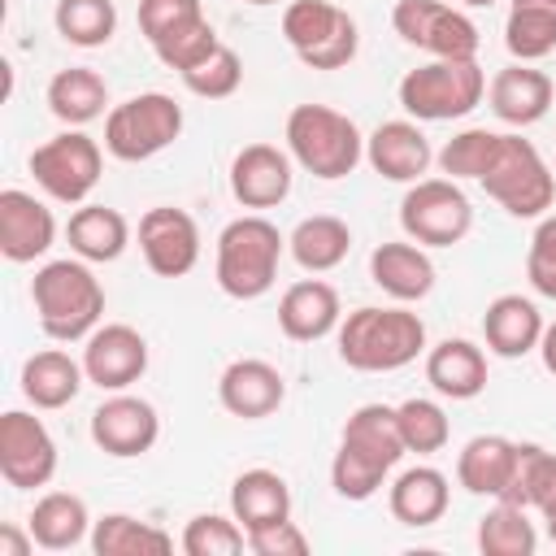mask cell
I'll list each match as a JSON object with an SVG mask.
<instances>
[{
	"label": "cell",
	"mask_w": 556,
	"mask_h": 556,
	"mask_svg": "<svg viewBox=\"0 0 556 556\" xmlns=\"http://www.w3.org/2000/svg\"><path fill=\"white\" fill-rule=\"evenodd\" d=\"M404 434H400V417L391 404H361L356 413H348L343 434H339V452L330 460V486L339 500H369L382 478L400 465L404 456Z\"/></svg>",
	"instance_id": "obj_1"
},
{
	"label": "cell",
	"mask_w": 556,
	"mask_h": 556,
	"mask_svg": "<svg viewBox=\"0 0 556 556\" xmlns=\"http://www.w3.org/2000/svg\"><path fill=\"white\" fill-rule=\"evenodd\" d=\"M426 352V321L408 308L365 304L339 321V361L361 374H391Z\"/></svg>",
	"instance_id": "obj_2"
},
{
	"label": "cell",
	"mask_w": 556,
	"mask_h": 556,
	"mask_svg": "<svg viewBox=\"0 0 556 556\" xmlns=\"http://www.w3.org/2000/svg\"><path fill=\"white\" fill-rule=\"evenodd\" d=\"M473 182H482V191L513 217H543L556 200V174L547 169L539 148L521 135L491 130L486 156H482Z\"/></svg>",
	"instance_id": "obj_3"
},
{
	"label": "cell",
	"mask_w": 556,
	"mask_h": 556,
	"mask_svg": "<svg viewBox=\"0 0 556 556\" xmlns=\"http://www.w3.org/2000/svg\"><path fill=\"white\" fill-rule=\"evenodd\" d=\"M30 300L39 313V326L56 343H78L87 339L100 317H104V287L87 269V261H48L30 278Z\"/></svg>",
	"instance_id": "obj_4"
},
{
	"label": "cell",
	"mask_w": 556,
	"mask_h": 556,
	"mask_svg": "<svg viewBox=\"0 0 556 556\" xmlns=\"http://www.w3.org/2000/svg\"><path fill=\"white\" fill-rule=\"evenodd\" d=\"M282 248L287 239L261 213L226 222L217 235V287L230 300H261L278 278Z\"/></svg>",
	"instance_id": "obj_5"
},
{
	"label": "cell",
	"mask_w": 556,
	"mask_h": 556,
	"mask_svg": "<svg viewBox=\"0 0 556 556\" xmlns=\"http://www.w3.org/2000/svg\"><path fill=\"white\" fill-rule=\"evenodd\" d=\"M287 152L300 169L330 182V178H348L361 165L365 139L348 113L330 104H295L287 113Z\"/></svg>",
	"instance_id": "obj_6"
},
{
	"label": "cell",
	"mask_w": 556,
	"mask_h": 556,
	"mask_svg": "<svg viewBox=\"0 0 556 556\" xmlns=\"http://www.w3.org/2000/svg\"><path fill=\"white\" fill-rule=\"evenodd\" d=\"M482 91H486V74L478 65V56H469V61L434 56L430 65H417L400 78V104L417 122L465 117L469 109L482 104Z\"/></svg>",
	"instance_id": "obj_7"
},
{
	"label": "cell",
	"mask_w": 556,
	"mask_h": 556,
	"mask_svg": "<svg viewBox=\"0 0 556 556\" xmlns=\"http://www.w3.org/2000/svg\"><path fill=\"white\" fill-rule=\"evenodd\" d=\"M182 135V109L165 91H139L109 109L104 117V148L117 161H148L165 152Z\"/></svg>",
	"instance_id": "obj_8"
},
{
	"label": "cell",
	"mask_w": 556,
	"mask_h": 556,
	"mask_svg": "<svg viewBox=\"0 0 556 556\" xmlns=\"http://www.w3.org/2000/svg\"><path fill=\"white\" fill-rule=\"evenodd\" d=\"M282 39L308 70H343L356 56V22L330 0H291L282 13Z\"/></svg>",
	"instance_id": "obj_9"
},
{
	"label": "cell",
	"mask_w": 556,
	"mask_h": 556,
	"mask_svg": "<svg viewBox=\"0 0 556 556\" xmlns=\"http://www.w3.org/2000/svg\"><path fill=\"white\" fill-rule=\"evenodd\" d=\"M400 226L421 248H452L473 226V204L456 178H417L400 200Z\"/></svg>",
	"instance_id": "obj_10"
},
{
	"label": "cell",
	"mask_w": 556,
	"mask_h": 556,
	"mask_svg": "<svg viewBox=\"0 0 556 556\" xmlns=\"http://www.w3.org/2000/svg\"><path fill=\"white\" fill-rule=\"evenodd\" d=\"M100 169H104V152L83 130H61L30 152V174L56 204H83L96 191Z\"/></svg>",
	"instance_id": "obj_11"
},
{
	"label": "cell",
	"mask_w": 556,
	"mask_h": 556,
	"mask_svg": "<svg viewBox=\"0 0 556 556\" xmlns=\"http://www.w3.org/2000/svg\"><path fill=\"white\" fill-rule=\"evenodd\" d=\"M391 26L404 43H413L430 56H447V61H469V56H478V43H482L478 26L443 0H395Z\"/></svg>",
	"instance_id": "obj_12"
},
{
	"label": "cell",
	"mask_w": 556,
	"mask_h": 556,
	"mask_svg": "<svg viewBox=\"0 0 556 556\" xmlns=\"http://www.w3.org/2000/svg\"><path fill=\"white\" fill-rule=\"evenodd\" d=\"M0 473L13 491L48 486L56 473V443L48 426L26 408H9L0 417Z\"/></svg>",
	"instance_id": "obj_13"
},
{
	"label": "cell",
	"mask_w": 556,
	"mask_h": 556,
	"mask_svg": "<svg viewBox=\"0 0 556 556\" xmlns=\"http://www.w3.org/2000/svg\"><path fill=\"white\" fill-rule=\"evenodd\" d=\"M139 252L156 278H182L200 261V226L187 208L156 204L139 217Z\"/></svg>",
	"instance_id": "obj_14"
},
{
	"label": "cell",
	"mask_w": 556,
	"mask_h": 556,
	"mask_svg": "<svg viewBox=\"0 0 556 556\" xmlns=\"http://www.w3.org/2000/svg\"><path fill=\"white\" fill-rule=\"evenodd\" d=\"M148 369V339L126 326V321H109L96 326L87 334L83 348V374L87 382H96L100 391H126L130 382H139Z\"/></svg>",
	"instance_id": "obj_15"
},
{
	"label": "cell",
	"mask_w": 556,
	"mask_h": 556,
	"mask_svg": "<svg viewBox=\"0 0 556 556\" xmlns=\"http://www.w3.org/2000/svg\"><path fill=\"white\" fill-rule=\"evenodd\" d=\"M156 434H161V417L139 395H109L91 413V439H96V447L109 452V456H117V460L152 452Z\"/></svg>",
	"instance_id": "obj_16"
},
{
	"label": "cell",
	"mask_w": 556,
	"mask_h": 556,
	"mask_svg": "<svg viewBox=\"0 0 556 556\" xmlns=\"http://www.w3.org/2000/svg\"><path fill=\"white\" fill-rule=\"evenodd\" d=\"M56 239V217L43 200H35L22 187H4L0 191V252L13 265H26L35 256H43Z\"/></svg>",
	"instance_id": "obj_17"
},
{
	"label": "cell",
	"mask_w": 556,
	"mask_h": 556,
	"mask_svg": "<svg viewBox=\"0 0 556 556\" xmlns=\"http://www.w3.org/2000/svg\"><path fill=\"white\" fill-rule=\"evenodd\" d=\"M287 395V382L282 374L261 361V356H243V361H230L217 378V400L230 417H243V421H261L269 413H278Z\"/></svg>",
	"instance_id": "obj_18"
},
{
	"label": "cell",
	"mask_w": 556,
	"mask_h": 556,
	"mask_svg": "<svg viewBox=\"0 0 556 556\" xmlns=\"http://www.w3.org/2000/svg\"><path fill=\"white\" fill-rule=\"evenodd\" d=\"M230 191L243 208H274L291 195V156L274 143H248L230 161Z\"/></svg>",
	"instance_id": "obj_19"
},
{
	"label": "cell",
	"mask_w": 556,
	"mask_h": 556,
	"mask_svg": "<svg viewBox=\"0 0 556 556\" xmlns=\"http://www.w3.org/2000/svg\"><path fill=\"white\" fill-rule=\"evenodd\" d=\"M339 321H343L339 291L330 282H321V278H300L278 300V326L295 343H317L330 330H339Z\"/></svg>",
	"instance_id": "obj_20"
},
{
	"label": "cell",
	"mask_w": 556,
	"mask_h": 556,
	"mask_svg": "<svg viewBox=\"0 0 556 556\" xmlns=\"http://www.w3.org/2000/svg\"><path fill=\"white\" fill-rule=\"evenodd\" d=\"M365 161L374 165V174H382L391 182H417L430 169L434 152L417 122H382L365 139Z\"/></svg>",
	"instance_id": "obj_21"
},
{
	"label": "cell",
	"mask_w": 556,
	"mask_h": 556,
	"mask_svg": "<svg viewBox=\"0 0 556 556\" xmlns=\"http://www.w3.org/2000/svg\"><path fill=\"white\" fill-rule=\"evenodd\" d=\"M369 278L400 304H413V300H426L430 287H434V261L426 256L421 243H378L374 256H369Z\"/></svg>",
	"instance_id": "obj_22"
},
{
	"label": "cell",
	"mask_w": 556,
	"mask_h": 556,
	"mask_svg": "<svg viewBox=\"0 0 556 556\" xmlns=\"http://www.w3.org/2000/svg\"><path fill=\"white\" fill-rule=\"evenodd\" d=\"M482 339L504 361H517V356L534 352L539 339H543V317H539L534 300H526V295H495L486 304V313H482Z\"/></svg>",
	"instance_id": "obj_23"
},
{
	"label": "cell",
	"mask_w": 556,
	"mask_h": 556,
	"mask_svg": "<svg viewBox=\"0 0 556 556\" xmlns=\"http://www.w3.org/2000/svg\"><path fill=\"white\" fill-rule=\"evenodd\" d=\"M513 469H517V443L504 434H473L456 456V482L469 495L500 500L513 482Z\"/></svg>",
	"instance_id": "obj_24"
},
{
	"label": "cell",
	"mask_w": 556,
	"mask_h": 556,
	"mask_svg": "<svg viewBox=\"0 0 556 556\" xmlns=\"http://www.w3.org/2000/svg\"><path fill=\"white\" fill-rule=\"evenodd\" d=\"M491 113L508 126H530L552 109V78L543 70H530L526 61L500 70L491 78Z\"/></svg>",
	"instance_id": "obj_25"
},
{
	"label": "cell",
	"mask_w": 556,
	"mask_h": 556,
	"mask_svg": "<svg viewBox=\"0 0 556 556\" xmlns=\"http://www.w3.org/2000/svg\"><path fill=\"white\" fill-rule=\"evenodd\" d=\"M426 382L447 400H473L486 391V356L469 339H443L426 352Z\"/></svg>",
	"instance_id": "obj_26"
},
{
	"label": "cell",
	"mask_w": 556,
	"mask_h": 556,
	"mask_svg": "<svg viewBox=\"0 0 556 556\" xmlns=\"http://www.w3.org/2000/svg\"><path fill=\"white\" fill-rule=\"evenodd\" d=\"M83 382H87L83 361H74V356L61 352V348H43V352L26 356V365H22V395H26L35 408H43V413L65 408V404L83 391Z\"/></svg>",
	"instance_id": "obj_27"
},
{
	"label": "cell",
	"mask_w": 556,
	"mask_h": 556,
	"mask_svg": "<svg viewBox=\"0 0 556 556\" xmlns=\"http://www.w3.org/2000/svg\"><path fill=\"white\" fill-rule=\"evenodd\" d=\"M447 500H452V486H447V478L434 469V465H413V469H404L395 482H391V495H387V504H391V517L400 521V526H434L443 513H447Z\"/></svg>",
	"instance_id": "obj_28"
},
{
	"label": "cell",
	"mask_w": 556,
	"mask_h": 556,
	"mask_svg": "<svg viewBox=\"0 0 556 556\" xmlns=\"http://www.w3.org/2000/svg\"><path fill=\"white\" fill-rule=\"evenodd\" d=\"M65 239H70V252L83 256V261H117L130 243V226L117 208L109 204H83L70 213V226H65Z\"/></svg>",
	"instance_id": "obj_29"
},
{
	"label": "cell",
	"mask_w": 556,
	"mask_h": 556,
	"mask_svg": "<svg viewBox=\"0 0 556 556\" xmlns=\"http://www.w3.org/2000/svg\"><path fill=\"white\" fill-rule=\"evenodd\" d=\"M230 517L243 530H256V526L291 517V486H287V478L274 473V469H243L235 478V486H230Z\"/></svg>",
	"instance_id": "obj_30"
},
{
	"label": "cell",
	"mask_w": 556,
	"mask_h": 556,
	"mask_svg": "<svg viewBox=\"0 0 556 556\" xmlns=\"http://www.w3.org/2000/svg\"><path fill=\"white\" fill-rule=\"evenodd\" d=\"M26 530L35 534V543L43 552H70V547H78L87 539L91 513H87L83 495H74V491H48V495L35 500V513H30Z\"/></svg>",
	"instance_id": "obj_31"
},
{
	"label": "cell",
	"mask_w": 556,
	"mask_h": 556,
	"mask_svg": "<svg viewBox=\"0 0 556 556\" xmlns=\"http://www.w3.org/2000/svg\"><path fill=\"white\" fill-rule=\"evenodd\" d=\"M109 104V87L96 70L87 65H70V70H56L52 83H48V109L56 122L65 126H87L104 113Z\"/></svg>",
	"instance_id": "obj_32"
},
{
	"label": "cell",
	"mask_w": 556,
	"mask_h": 556,
	"mask_svg": "<svg viewBox=\"0 0 556 556\" xmlns=\"http://www.w3.org/2000/svg\"><path fill=\"white\" fill-rule=\"evenodd\" d=\"M287 248H291V256H295L300 269L326 274V269H334V265L348 261V252H352V230H348V222H339V217H330V213H313V217H304V222L291 230Z\"/></svg>",
	"instance_id": "obj_33"
},
{
	"label": "cell",
	"mask_w": 556,
	"mask_h": 556,
	"mask_svg": "<svg viewBox=\"0 0 556 556\" xmlns=\"http://www.w3.org/2000/svg\"><path fill=\"white\" fill-rule=\"evenodd\" d=\"M500 500L534 508L543 521H552L556 517V452L539 443H517V469Z\"/></svg>",
	"instance_id": "obj_34"
},
{
	"label": "cell",
	"mask_w": 556,
	"mask_h": 556,
	"mask_svg": "<svg viewBox=\"0 0 556 556\" xmlns=\"http://www.w3.org/2000/svg\"><path fill=\"white\" fill-rule=\"evenodd\" d=\"M91 552L96 556H165L174 552V539L161 526L139 521L130 513H104L100 521H91Z\"/></svg>",
	"instance_id": "obj_35"
},
{
	"label": "cell",
	"mask_w": 556,
	"mask_h": 556,
	"mask_svg": "<svg viewBox=\"0 0 556 556\" xmlns=\"http://www.w3.org/2000/svg\"><path fill=\"white\" fill-rule=\"evenodd\" d=\"M504 43L517 61H539L556 52V9L539 0H513L504 22Z\"/></svg>",
	"instance_id": "obj_36"
},
{
	"label": "cell",
	"mask_w": 556,
	"mask_h": 556,
	"mask_svg": "<svg viewBox=\"0 0 556 556\" xmlns=\"http://www.w3.org/2000/svg\"><path fill=\"white\" fill-rule=\"evenodd\" d=\"M534 547H539V534L526 521L521 504L495 500V508L478 521V552L482 556H534Z\"/></svg>",
	"instance_id": "obj_37"
},
{
	"label": "cell",
	"mask_w": 556,
	"mask_h": 556,
	"mask_svg": "<svg viewBox=\"0 0 556 556\" xmlns=\"http://www.w3.org/2000/svg\"><path fill=\"white\" fill-rule=\"evenodd\" d=\"M56 35L74 48H100L117 30V4L113 0H56L52 9Z\"/></svg>",
	"instance_id": "obj_38"
},
{
	"label": "cell",
	"mask_w": 556,
	"mask_h": 556,
	"mask_svg": "<svg viewBox=\"0 0 556 556\" xmlns=\"http://www.w3.org/2000/svg\"><path fill=\"white\" fill-rule=\"evenodd\" d=\"M395 417H400V434H404V447H408V452H417V456L443 452V447H447V439H452L447 413H443L434 400H421V395H413V400H404V404L395 408Z\"/></svg>",
	"instance_id": "obj_39"
},
{
	"label": "cell",
	"mask_w": 556,
	"mask_h": 556,
	"mask_svg": "<svg viewBox=\"0 0 556 556\" xmlns=\"http://www.w3.org/2000/svg\"><path fill=\"white\" fill-rule=\"evenodd\" d=\"M182 83H187V91L200 96V100H226V96H235L239 83H243V61H239V52H235L230 43H217L200 65H191V70L182 74Z\"/></svg>",
	"instance_id": "obj_40"
},
{
	"label": "cell",
	"mask_w": 556,
	"mask_h": 556,
	"mask_svg": "<svg viewBox=\"0 0 556 556\" xmlns=\"http://www.w3.org/2000/svg\"><path fill=\"white\" fill-rule=\"evenodd\" d=\"M217 43H222V39H217L213 22H208V17H195V22H187V26L169 30V35H161V39L152 43V52H156V61H161V65H169V70H178V74H187V70H191V65H200Z\"/></svg>",
	"instance_id": "obj_41"
},
{
	"label": "cell",
	"mask_w": 556,
	"mask_h": 556,
	"mask_svg": "<svg viewBox=\"0 0 556 556\" xmlns=\"http://www.w3.org/2000/svg\"><path fill=\"white\" fill-rule=\"evenodd\" d=\"M248 547V530L235 517H217V513H200L187 521L182 530V552L187 556H235Z\"/></svg>",
	"instance_id": "obj_42"
},
{
	"label": "cell",
	"mask_w": 556,
	"mask_h": 556,
	"mask_svg": "<svg viewBox=\"0 0 556 556\" xmlns=\"http://www.w3.org/2000/svg\"><path fill=\"white\" fill-rule=\"evenodd\" d=\"M526 278L539 295L556 300V213H543L534 235H530V252H526Z\"/></svg>",
	"instance_id": "obj_43"
},
{
	"label": "cell",
	"mask_w": 556,
	"mask_h": 556,
	"mask_svg": "<svg viewBox=\"0 0 556 556\" xmlns=\"http://www.w3.org/2000/svg\"><path fill=\"white\" fill-rule=\"evenodd\" d=\"M195 17H204L200 0H139V30L148 43H156L161 35H169Z\"/></svg>",
	"instance_id": "obj_44"
},
{
	"label": "cell",
	"mask_w": 556,
	"mask_h": 556,
	"mask_svg": "<svg viewBox=\"0 0 556 556\" xmlns=\"http://www.w3.org/2000/svg\"><path fill=\"white\" fill-rule=\"evenodd\" d=\"M248 547L256 556H304L308 552V534L291 517H282V521H269V526L248 530Z\"/></svg>",
	"instance_id": "obj_45"
},
{
	"label": "cell",
	"mask_w": 556,
	"mask_h": 556,
	"mask_svg": "<svg viewBox=\"0 0 556 556\" xmlns=\"http://www.w3.org/2000/svg\"><path fill=\"white\" fill-rule=\"evenodd\" d=\"M35 534H22L17 526H0V556H30Z\"/></svg>",
	"instance_id": "obj_46"
},
{
	"label": "cell",
	"mask_w": 556,
	"mask_h": 556,
	"mask_svg": "<svg viewBox=\"0 0 556 556\" xmlns=\"http://www.w3.org/2000/svg\"><path fill=\"white\" fill-rule=\"evenodd\" d=\"M539 356H543V369L556 378V321L543 326V339H539Z\"/></svg>",
	"instance_id": "obj_47"
},
{
	"label": "cell",
	"mask_w": 556,
	"mask_h": 556,
	"mask_svg": "<svg viewBox=\"0 0 556 556\" xmlns=\"http://www.w3.org/2000/svg\"><path fill=\"white\" fill-rule=\"evenodd\" d=\"M460 4H469V9H491L495 0H460Z\"/></svg>",
	"instance_id": "obj_48"
},
{
	"label": "cell",
	"mask_w": 556,
	"mask_h": 556,
	"mask_svg": "<svg viewBox=\"0 0 556 556\" xmlns=\"http://www.w3.org/2000/svg\"><path fill=\"white\" fill-rule=\"evenodd\" d=\"M547 539H552V543H556V517H552V521H547Z\"/></svg>",
	"instance_id": "obj_49"
},
{
	"label": "cell",
	"mask_w": 556,
	"mask_h": 556,
	"mask_svg": "<svg viewBox=\"0 0 556 556\" xmlns=\"http://www.w3.org/2000/svg\"><path fill=\"white\" fill-rule=\"evenodd\" d=\"M248 4H278V0H248Z\"/></svg>",
	"instance_id": "obj_50"
},
{
	"label": "cell",
	"mask_w": 556,
	"mask_h": 556,
	"mask_svg": "<svg viewBox=\"0 0 556 556\" xmlns=\"http://www.w3.org/2000/svg\"><path fill=\"white\" fill-rule=\"evenodd\" d=\"M539 4H552V9H556V0H539Z\"/></svg>",
	"instance_id": "obj_51"
}]
</instances>
